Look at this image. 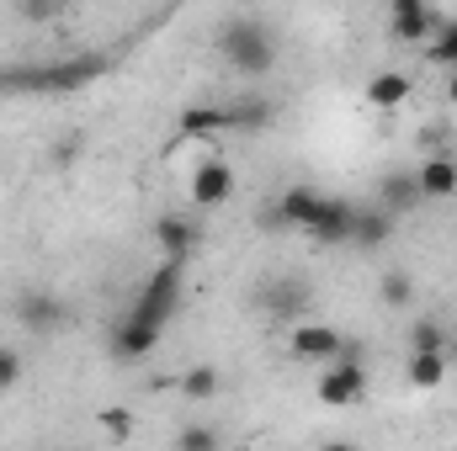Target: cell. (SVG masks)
Wrapping results in <instances>:
<instances>
[{
	"mask_svg": "<svg viewBox=\"0 0 457 451\" xmlns=\"http://www.w3.org/2000/svg\"><path fill=\"white\" fill-rule=\"evenodd\" d=\"M219 48H224V59L239 75H271V64H277V37L255 11L228 16L219 27Z\"/></svg>",
	"mask_w": 457,
	"mask_h": 451,
	"instance_id": "6da1fadb",
	"label": "cell"
},
{
	"mask_svg": "<svg viewBox=\"0 0 457 451\" xmlns=\"http://www.w3.org/2000/svg\"><path fill=\"white\" fill-rule=\"evenodd\" d=\"M181 298H187V282H181V266H160V271H149L144 276V287H138V303L128 308L133 319H144V324H154V330H165L176 314H181Z\"/></svg>",
	"mask_w": 457,
	"mask_h": 451,
	"instance_id": "7a4b0ae2",
	"label": "cell"
},
{
	"mask_svg": "<svg viewBox=\"0 0 457 451\" xmlns=\"http://www.w3.org/2000/svg\"><path fill=\"white\" fill-rule=\"evenodd\" d=\"M107 70V59L102 53H75V59H64V64H43V70H21V75H11L16 80V91H80L86 80H96Z\"/></svg>",
	"mask_w": 457,
	"mask_h": 451,
	"instance_id": "3957f363",
	"label": "cell"
},
{
	"mask_svg": "<svg viewBox=\"0 0 457 451\" xmlns=\"http://www.w3.org/2000/svg\"><path fill=\"white\" fill-rule=\"evenodd\" d=\"M314 393H320L325 409H351V404L367 393V372H361V361H336V366L314 382Z\"/></svg>",
	"mask_w": 457,
	"mask_h": 451,
	"instance_id": "277c9868",
	"label": "cell"
},
{
	"mask_svg": "<svg viewBox=\"0 0 457 451\" xmlns=\"http://www.w3.org/2000/svg\"><path fill=\"white\" fill-rule=\"evenodd\" d=\"M154 244H160V255H165L170 266H187V260L197 255V244H203V228L192 224V218H181V213H165V218L154 224Z\"/></svg>",
	"mask_w": 457,
	"mask_h": 451,
	"instance_id": "5b68a950",
	"label": "cell"
},
{
	"mask_svg": "<svg viewBox=\"0 0 457 451\" xmlns=\"http://www.w3.org/2000/svg\"><path fill=\"white\" fill-rule=\"evenodd\" d=\"M388 21H394V37H399V43H431V37L442 32V21H447V16L426 11L420 0H399Z\"/></svg>",
	"mask_w": 457,
	"mask_h": 451,
	"instance_id": "8992f818",
	"label": "cell"
},
{
	"mask_svg": "<svg viewBox=\"0 0 457 451\" xmlns=\"http://www.w3.org/2000/svg\"><path fill=\"white\" fill-rule=\"evenodd\" d=\"M234 197V170L208 160L203 170H192V208H224Z\"/></svg>",
	"mask_w": 457,
	"mask_h": 451,
	"instance_id": "52a82bcc",
	"label": "cell"
},
{
	"mask_svg": "<svg viewBox=\"0 0 457 451\" xmlns=\"http://www.w3.org/2000/svg\"><path fill=\"white\" fill-rule=\"evenodd\" d=\"M351 228H356V208L341 202V197H325V208H320V218L309 228V239L314 244H351Z\"/></svg>",
	"mask_w": 457,
	"mask_h": 451,
	"instance_id": "ba28073f",
	"label": "cell"
},
{
	"mask_svg": "<svg viewBox=\"0 0 457 451\" xmlns=\"http://www.w3.org/2000/svg\"><path fill=\"white\" fill-rule=\"evenodd\" d=\"M287 345H293V356H303V361H336L341 345H345V335L341 330H330V324H298Z\"/></svg>",
	"mask_w": 457,
	"mask_h": 451,
	"instance_id": "9c48e42d",
	"label": "cell"
},
{
	"mask_svg": "<svg viewBox=\"0 0 457 451\" xmlns=\"http://www.w3.org/2000/svg\"><path fill=\"white\" fill-rule=\"evenodd\" d=\"M16 319H21L32 335H48V330L64 324V303H59L54 292H21V298H16Z\"/></svg>",
	"mask_w": 457,
	"mask_h": 451,
	"instance_id": "30bf717a",
	"label": "cell"
},
{
	"mask_svg": "<svg viewBox=\"0 0 457 451\" xmlns=\"http://www.w3.org/2000/svg\"><path fill=\"white\" fill-rule=\"evenodd\" d=\"M320 208H325V197H320L314 186H293L271 213H277V228H303V234H309L314 218H320Z\"/></svg>",
	"mask_w": 457,
	"mask_h": 451,
	"instance_id": "8fae6325",
	"label": "cell"
},
{
	"mask_svg": "<svg viewBox=\"0 0 457 451\" xmlns=\"http://www.w3.org/2000/svg\"><path fill=\"white\" fill-rule=\"evenodd\" d=\"M154 345H160V330L144 324V319H133V314L112 330V356H122V361H144Z\"/></svg>",
	"mask_w": 457,
	"mask_h": 451,
	"instance_id": "7c38bea8",
	"label": "cell"
},
{
	"mask_svg": "<svg viewBox=\"0 0 457 451\" xmlns=\"http://www.w3.org/2000/svg\"><path fill=\"white\" fill-rule=\"evenodd\" d=\"M415 186H420V197H453L457 192V160L431 154V160L415 170Z\"/></svg>",
	"mask_w": 457,
	"mask_h": 451,
	"instance_id": "4fadbf2b",
	"label": "cell"
},
{
	"mask_svg": "<svg viewBox=\"0 0 457 451\" xmlns=\"http://www.w3.org/2000/svg\"><path fill=\"white\" fill-rule=\"evenodd\" d=\"M394 234V218L383 208H356V228H351V244L356 250H383Z\"/></svg>",
	"mask_w": 457,
	"mask_h": 451,
	"instance_id": "5bb4252c",
	"label": "cell"
},
{
	"mask_svg": "<svg viewBox=\"0 0 457 451\" xmlns=\"http://www.w3.org/2000/svg\"><path fill=\"white\" fill-rule=\"evenodd\" d=\"M404 96H410V75L404 70H383V75L367 80V102L372 107H399Z\"/></svg>",
	"mask_w": 457,
	"mask_h": 451,
	"instance_id": "9a60e30c",
	"label": "cell"
},
{
	"mask_svg": "<svg viewBox=\"0 0 457 451\" xmlns=\"http://www.w3.org/2000/svg\"><path fill=\"white\" fill-rule=\"evenodd\" d=\"M224 127H239V133L271 127V102H255V96H245V102H228V107H224Z\"/></svg>",
	"mask_w": 457,
	"mask_h": 451,
	"instance_id": "2e32d148",
	"label": "cell"
},
{
	"mask_svg": "<svg viewBox=\"0 0 457 451\" xmlns=\"http://www.w3.org/2000/svg\"><path fill=\"white\" fill-rule=\"evenodd\" d=\"M410 202H420V186H415V176H388V181H383V213L394 218V213H404Z\"/></svg>",
	"mask_w": 457,
	"mask_h": 451,
	"instance_id": "e0dca14e",
	"label": "cell"
},
{
	"mask_svg": "<svg viewBox=\"0 0 457 451\" xmlns=\"http://www.w3.org/2000/svg\"><path fill=\"white\" fill-rule=\"evenodd\" d=\"M410 356H447V335H442V324L420 319V324L410 330Z\"/></svg>",
	"mask_w": 457,
	"mask_h": 451,
	"instance_id": "ac0fdd59",
	"label": "cell"
},
{
	"mask_svg": "<svg viewBox=\"0 0 457 451\" xmlns=\"http://www.w3.org/2000/svg\"><path fill=\"white\" fill-rule=\"evenodd\" d=\"M378 298H383L388 308H404V303L415 298V282H410V271H383V282H378Z\"/></svg>",
	"mask_w": 457,
	"mask_h": 451,
	"instance_id": "d6986e66",
	"label": "cell"
},
{
	"mask_svg": "<svg viewBox=\"0 0 457 451\" xmlns=\"http://www.w3.org/2000/svg\"><path fill=\"white\" fill-rule=\"evenodd\" d=\"M447 377V356H410V382L415 388H436Z\"/></svg>",
	"mask_w": 457,
	"mask_h": 451,
	"instance_id": "ffe728a7",
	"label": "cell"
},
{
	"mask_svg": "<svg viewBox=\"0 0 457 451\" xmlns=\"http://www.w3.org/2000/svg\"><path fill=\"white\" fill-rule=\"evenodd\" d=\"M219 382H224V377H219L213 366H192V372L181 377V393H187V398H213Z\"/></svg>",
	"mask_w": 457,
	"mask_h": 451,
	"instance_id": "44dd1931",
	"label": "cell"
},
{
	"mask_svg": "<svg viewBox=\"0 0 457 451\" xmlns=\"http://www.w3.org/2000/svg\"><path fill=\"white\" fill-rule=\"evenodd\" d=\"M426 59L431 64H457V21H442V32L426 43Z\"/></svg>",
	"mask_w": 457,
	"mask_h": 451,
	"instance_id": "7402d4cb",
	"label": "cell"
},
{
	"mask_svg": "<svg viewBox=\"0 0 457 451\" xmlns=\"http://www.w3.org/2000/svg\"><path fill=\"white\" fill-rule=\"evenodd\" d=\"M181 127L187 133H213V127H224V107H187Z\"/></svg>",
	"mask_w": 457,
	"mask_h": 451,
	"instance_id": "603a6c76",
	"label": "cell"
},
{
	"mask_svg": "<svg viewBox=\"0 0 457 451\" xmlns=\"http://www.w3.org/2000/svg\"><path fill=\"white\" fill-rule=\"evenodd\" d=\"M176 451H219V436H213L208 425H187V430L176 436Z\"/></svg>",
	"mask_w": 457,
	"mask_h": 451,
	"instance_id": "cb8c5ba5",
	"label": "cell"
},
{
	"mask_svg": "<svg viewBox=\"0 0 457 451\" xmlns=\"http://www.w3.org/2000/svg\"><path fill=\"white\" fill-rule=\"evenodd\" d=\"M21 382V356L16 350H0V393H11Z\"/></svg>",
	"mask_w": 457,
	"mask_h": 451,
	"instance_id": "d4e9b609",
	"label": "cell"
},
{
	"mask_svg": "<svg viewBox=\"0 0 457 451\" xmlns=\"http://www.w3.org/2000/svg\"><path fill=\"white\" fill-rule=\"evenodd\" d=\"M102 430H107V436H117V441H122V436L133 430V414H128V409H102Z\"/></svg>",
	"mask_w": 457,
	"mask_h": 451,
	"instance_id": "484cf974",
	"label": "cell"
},
{
	"mask_svg": "<svg viewBox=\"0 0 457 451\" xmlns=\"http://www.w3.org/2000/svg\"><path fill=\"white\" fill-rule=\"evenodd\" d=\"M21 16H32V21H54L59 5H21Z\"/></svg>",
	"mask_w": 457,
	"mask_h": 451,
	"instance_id": "4316f807",
	"label": "cell"
},
{
	"mask_svg": "<svg viewBox=\"0 0 457 451\" xmlns=\"http://www.w3.org/2000/svg\"><path fill=\"white\" fill-rule=\"evenodd\" d=\"M320 451H356V447H351V441H325Z\"/></svg>",
	"mask_w": 457,
	"mask_h": 451,
	"instance_id": "83f0119b",
	"label": "cell"
},
{
	"mask_svg": "<svg viewBox=\"0 0 457 451\" xmlns=\"http://www.w3.org/2000/svg\"><path fill=\"white\" fill-rule=\"evenodd\" d=\"M447 96H453V102H457V75H453V86H447Z\"/></svg>",
	"mask_w": 457,
	"mask_h": 451,
	"instance_id": "f1b7e54d",
	"label": "cell"
}]
</instances>
